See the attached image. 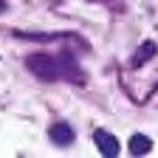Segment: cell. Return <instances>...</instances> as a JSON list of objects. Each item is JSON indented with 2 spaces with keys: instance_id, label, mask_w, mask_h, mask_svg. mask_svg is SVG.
Segmentation results:
<instances>
[{
  "instance_id": "1",
  "label": "cell",
  "mask_w": 158,
  "mask_h": 158,
  "mask_svg": "<svg viewBox=\"0 0 158 158\" xmlns=\"http://www.w3.org/2000/svg\"><path fill=\"white\" fill-rule=\"evenodd\" d=\"M26 65L34 76H40L43 82H54V79L62 76V68H59V59L48 56V54H31L26 59Z\"/></svg>"
},
{
  "instance_id": "2",
  "label": "cell",
  "mask_w": 158,
  "mask_h": 158,
  "mask_svg": "<svg viewBox=\"0 0 158 158\" xmlns=\"http://www.w3.org/2000/svg\"><path fill=\"white\" fill-rule=\"evenodd\" d=\"M93 144L99 147V152H102L105 158H116L118 155V141H116V135H110V133H105V130H96L93 133Z\"/></svg>"
},
{
  "instance_id": "3",
  "label": "cell",
  "mask_w": 158,
  "mask_h": 158,
  "mask_svg": "<svg viewBox=\"0 0 158 158\" xmlns=\"http://www.w3.org/2000/svg\"><path fill=\"white\" fill-rule=\"evenodd\" d=\"M48 135H51V141L59 144V147H68V144L73 141V130H71L68 124H54Z\"/></svg>"
},
{
  "instance_id": "4",
  "label": "cell",
  "mask_w": 158,
  "mask_h": 158,
  "mask_svg": "<svg viewBox=\"0 0 158 158\" xmlns=\"http://www.w3.org/2000/svg\"><path fill=\"white\" fill-rule=\"evenodd\" d=\"M152 150V141L147 135H141V133H135L133 138H130V152L133 155H144V152H150Z\"/></svg>"
},
{
  "instance_id": "5",
  "label": "cell",
  "mask_w": 158,
  "mask_h": 158,
  "mask_svg": "<svg viewBox=\"0 0 158 158\" xmlns=\"http://www.w3.org/2000/svg\"><path fill=\"white\" fill-rule=\"evenodd\" d=\"M152 56H155V43H144L135 51V56H133V68H138L141 62H147V59H152Z\"/></svg>"
},
{
  "instance_id": "6",
  "label": "cell",
  "mask_w": 158,
  "mask_h": 158,
  "mask_svg": "<svg viewBox=\"0 0 158 158\" xmlns=\"http://www.w3.org/2000/svg\"><path fill=\"white\" fill-rule=\"evenodd\" d=\"M0 11H6V0H0Z\"/></svg>"
}]
</instances>
